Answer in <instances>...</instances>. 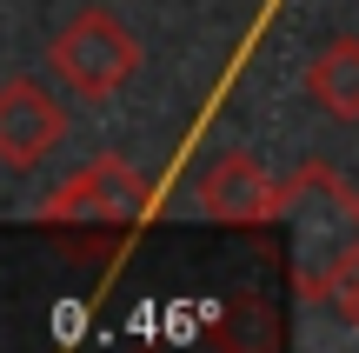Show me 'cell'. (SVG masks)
<instances>
[{"mask_svg": "<svg viewBox=\"0 0 359 353\" xmlns=\"http://www.w3.org/2000/svg\"><path fill=\"white\" fill-rule=\"evenodd\" d=\"M147 207H154V187H147L140 167H127V160L100 154L87 160V167L74 173V180H60L47 200H40V220L47 227H140Z\"/></svg>", "mask_w": 359, "mask_h": 353, "instance_id": "3957f363", "label": "cell"}, {"mask_svg": "<svg viewBox=\"0 0 359 353\" xmlns=\"http://www.w3.org/2000/svg\"><path fill=\"white\" fill-rule=\"evenodd\" d=\"M333 307H339V314L353 320V333H359V274L346 280V287H339V300H333Z\"/></svg>", "mask_w": 359, "mask_h": 353, "instance_id": "52a82bcc", "label": "cell"}, {"mask_svg": "<svg viewBox=\"0 0 359 353\" xmlns=\"http://www.w3.org/2000/svg\"><path fill=\"white\" fill-rule=\"evenodd\" d=\"M273 227H286V267H293L299 300H339V287L359 274V194L353 187L326 160H306L280 180Z\"/></svg>", "mask_w": 359, "mask_h": 353, "instance_id": "6da1fadb", "label": "cell"}, {"mask_svg": "<svg viewBox=\"0 0 359 353\" xmlns=\"http://www.w3.org/2000/svg\"><path fill=\"white\" fill-rule=\"evenodd\" d=\"M47 67L67 80V93L80 100H107L140 74V40L114 7H80L60 34L47 40Z\"/></svg>", "mask_w": 359, "mask_h": 353, "instance_id": "7a4b0ae2", "label": "cell"}, {"mask_svg": "<svg viewBox=\"0 0 359 353\" xmlns=\"http://www.w3.org/2000/svg\"><path fill=\"white\" fill-rule=\"evenodd\" d=\"M200 213L219 220V227H273V213H280V180H273L246 147H226V154H213L206 173H200Z\"/></svg>", "mask_w": 359, "mask_h": 353, "instance_id": "277c9868", "label": "cell"}, {"mask_svg": "<svg viewBox=\"0 0 359 353\" xmlns=\"http://www.w3.org/2000/svg\"><path fill=\"white\" fill-rule=\"evenodd\" d=\"M67 133V107L40 80H0V167H40Z\"/></svg>", "mask_w": 359, "mask_h": 353, "instance_id": "5b68a950", "label": "cell"}, {"mask_svg": "<svg viewBox=\"0 0 359 353\" xmlns=\"http://www.w3.org/2000/svg\"><path fill=\"white\" fill-rule=\"evenodd\" d=\"M306 100L333 120H359V40H326L306 60Z\"/></svg>", "mask_w": 359, "mask_h": 353, "instance_id": "8992f818", "label": "cell"}]
</instances>
